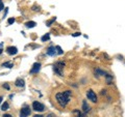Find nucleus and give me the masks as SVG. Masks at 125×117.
<instances>
[{
  "label": "nucleus",
  "instance_id": "obj_1",
  "mask_svg": "<svg viewBox=\"0 0 125 117\" xmlns=\"http://www.w3.org/2000/svg\"><path fill=\"white\" fill-rule=\"evenodd\" d=\"M70 96H71V91L67 90V91H64V92L56 93L55 99H56V102L60 104L62 107H65V106H67V104L69 103Z\"/></svg>",
  "mask_w": 125,
  "mask_h": 117
},
{
  "label": "nucleus",
  "instance_id": "obj_2",
  "mask_svg": "<svg viewBox=\"0 0 125 117\" xmlns=\"http://www.w3.org/2000/svg\"><path fill=\"white\" fill-rule=\"evenodd\" d=\"M65 67V62L62 61H57L53 64V72L57 74L58 76H62V71Z\"/></svg>",
  "mask_w": 125,
  "mask_h": 117
},
{
  "label": "nucleus",
  "instance_id": "obj_3",
  "mask_svg": "<svg viewBox=\"0 0 125 117\" xmlns=\"http://www.w3.org/2000/svg\"><path fill=\"white\" fill-rule=\"evenodd\" d=\"M32 108H33L34 111H38V112H43V111H44V109H45L44 105L41 104L40 102H33Z\"/></svg>",
  "mask_w": 125,
  "mask_h": 117
},
{
  "label": "nucleus",
  "instance_id": "obj_4",
  "mask_svg": "<svg viewBox=\"0 0 125 117\" xmlns=\"http://www.w3.org/2000/svg\"><path fill=\"white\" fill-rule=\"evenodd\" d=\"M87 96L90 100H92L93 103H96L97 102V96H96V93L94 92L93 90H88L87 92Z\"/></svg>",
  "mask_w": 125,
  "mask_h": 117
},
{
  "label": "nucleus",
  "instance_id": "obj_5",
  "mask_svg": "<svg viewBox=\"0 0 125 117\" xmlns=\"http://www.w3.org/2000/svg\"><path fill=\"white\" fill-rule=\"evenodd\" d=\"M30 109L29 107H24L21 109V112H20V117H27L30 114Z\"/></svg>",
  "mask_w": 125,
  "mask_h": 117
},
{
  "label": "nucleus",
  "instance_id": "obj_6",
  "mask_svg": "<svg viewBox=\"0 0 125 117\" xmlns=\"http://www.w3.org/2000/svg\"><path fill=\"white\" fill-rule=\"evenodd\" d=\"M41 68V63L40 62H36L33 65H32V68L30 69V74H37Z\"/></svg>",
  "mask_w": 125,
  "mask_h": 117
},
{
  "label": "nucleus",
  "instance_id": "obj_7",
  "mask_svg": "<svg viewBox=\"0 0 125 117\" xmlns=\"http://www.w3.org/2000/svg\"><path fill=\"white\" fill-rule=\"evenodd\" d=\"M56 49H55V47H49L48 50H47V55H49V56H54V55H56Z\"/></svg>",
  "mask_w": 125,
  "mask_h": 117
},
{
  "label": "nucleus",
  "instance_id": "obj_8",
  "mask_svg": "<svg viewBox=\"0 0 125 117\" xmlns=\"http://www.w3.org/2000/svg\"><path fill=\"white\" fill-rule=\"evenodd\" d=\"M6 52H7V54H10V55H16V54L18 53V49L16 48V47H9V48L6 49Z\"/></svg>",
  "mask_w": 125,
  "mask_h": 117
},
{
  "label": "nucleus",
  "instance_id": "obj_9",
  "mask_svg": "<svg viewBox=\"0 0 125 117\" xmlns=\"http://www.w3.org/2000/svg\"><path fill=\"white\" fill-rule=\"evenodd\" d=\"M15 85H16L17 87H21V88H23V87H24V85H25V82H24V80H23V79L19 78V79L16 80Z\"/></svg>",
  "mask_w": 125,
  "mask_h": 117
},
{
  "label": "nucleus",
  "instance_id": "obj_10",
  "mask_svg": "<svg viewBox=\"0 0 125 117\" xmlns=\"http://www.w3.org/2000/svg\"><path fill=\"white\" fill-rule=\"evenodd\" d=\"M83 110L84 113H88L90 111V106L88 105V103L85 102V100H83Z\"/></svg>",
  "mask_w": 125,
  "mask_h": 117
},
{
  "label": "nucleus",
  "instance_id": "obj_11",
  "mask_svg": "<svg viewBox=\"0 0 125 117\" xmlns=\"http://www.w3.org/2000/svg\"><path fill=\"white\" fill-rule=\"evenodd\" d=\"M95 75L96 76H106V73H105L104 71H101V69L97 68L95 71Z\"/></svg>",
  "mask_w": 125,
  "mask_h": 117
},
{
  "label": "nucleus",
  "instance_id": "obj_12",
  "mask_svg": "<svg viewBox=\"0 0 125 117\" xmlns=\"http://www.w3.org/2000/svg\"><path fill=\"white\" fill-rule=\"evenodd\" d=\"M3 67H7V68H11L14 66V63L11 61H7V62H4V63L2 64Z\"/></svg>",
  "mask_w": 125,
  "mask_h": 117
},
{
  "label": "nucleus",
  "instance_id": "obj_13",
  "mask_svg": "<svg viewBox=\"0 0 125 117\" xmlns=\"http://www.w3.org/2000/svg\"><path fill=\"white\" fill-rule=\"evenodd\" d=\"M36 25H37L36 22H33V21H29V22H27L26 24H25V26L27 27V28H33Z\"/></svg>",
  "mask_w": 125,
  "mask_h": 117
},
{
  "label": "nucleus",
  "instance_id": "obj_14",
  "mask_svg": "<svg viewBox=\"0 0 125 117\" xmlns=\"http://www.w3.org/2000/svg\"><path fill=\"white\" fill-rule=\"evenodd\" d=\"M105 78H106V83H107L108 85H111V84H112V81H113V76H111V75H108V74H106Z\"/></svg>",
  "mask_w": 125,
  "mask_h": 117
},
{
  "label": "nucleus",
  "instance_id": "obj_15",
  "mask_svg": "<svg viewBox=\"0 0 125 117\" xmlns=\"http://www.w3.org/2000/svg\"><path fill=\"white\" fill-rule=\"evenodd\" d=\"M9 107H10V105H9V103H4V104H3L2 105V106H1V110H3V111H6L7 110V109H9Z\"/></svg>",
  "mask_w": 125,
  "mask_h": 117
},
{
  "label": "nucleus",
  "instance_id": "obj_16",
  "mask_svg": "<svg viewBox=\"0 0 125 117\" xmlns=\"http://www.w3.org/2000/svg\"><path fill=\"white\" fill-rule=\"evenodd\" d=\"M55 49H56V53L58 54V55H62V54L64 53V51L62 50V48H61L60 46H56V47H55Z\"/></svg>",
  "mask_w": 125,
  "mask_h": 117
},
{
  "label": "nucleus",
  "instance_id": "obj_17",
  "mask_svg": "<svg viewBox=\"0 0 125 117\" xmlns=\"http://www.w3.org/2000/svg\"><path fill=\"white\" fill-rule=\"evenodd\" d=\"M49 38H50V36H49V34H48V33H47V34H46V35H44V36H42V38H41V40H42V42H45V41H48V40H49Z\"/></svg>",
  "mask_w": 125,
  "mask_h": 117
},
{
  "label": "nucleus",
  "instance_id": "obj_18",
  "mask_svg": "<svg viewBox=\"0 0 125 117\" xmlns=\"http://www.w3.org/2000/svg\"><path fill=\"white\" fill-rule=\"evenodd\" d=\"M55 19H56V18L54 17V18H52V20H50V21H48V22H47V26H50V25H51V23L55 21Z\"/></svg>",
  "mask_w": 125,
  "mask_h": 117
},
{
  "label": "nucleus",
  "instance_id": "obj_19",
  "mask_svg": "<svg viewBox=\"0 0 125 117\" xmlns=\"http://www.w3.org/2000/svg\"><path fill=\"white\" fill-rule=\"evenodd\" d=\"M14 22H15V19H14V18H10V19H9V24H13Z\"/></svg>",
  "mask_w": 125,
  "mask_h": 117
},
{
  "label": "nucleus",
  "instance_id": "obj_20",
  "mask_svg": "<svg viewBox=\"0 0 125 117\" xmlns=\"http://www.w3.org/2000/svg\"><path fill=\"white\" fill-rule=\"evenodd\" d=\"M3 7H4V5H3V2L1 1V0H0V10H2Z\"/></svg>",
  "mask_w": 125,
  "mask_h": 117
},
{
  "label": "nucleus",
  "instance_id": "obj_21",
  "mask_svg": "<svg viewBox=\"0 0 125 117\" xmlns=\"http://www.w3.org/2000/svg\"><path fill=\"white\" fill-rule=\"evenodd\" d=\"M78 113V117H85V115H83V114H81L80 112H77Z\"/></svg>",
  "mask_w": 125,
  "mask_h": 117
},
{
  "label": "nucleus",
  "instance_id": "obj_22",
  "mask_svg": "<svg viewBox=\"0 0 125 117\" xmlns=\"http://www.w3.org/2000/svg\"><path fill=\"white\" fill-rule=\"evenodd\" d=\"M3 87H4L5 89H7V90H9V89H10V86H9V85H7V84H4V85H3Z\"/></svg>",
  "mask_w": 125,
  "mask_h": 117
},
{
  "label": "nucleus",
  "instance_id": "obj_23",
  "mask_svg": "<svg viewBox=\"0 0 125 117\" xmlns=\"http://www.w3.org/2000/svg\"><path fill=\"white\" fill-rule=\"evenodd\" d=\"M79 35H80V33H79V32H77V33H74V34H73V36H79Z\"/></svg>",
  "mask_w": 125,
  "mask_h": 117
},
{
  "label": "nucleus",
  "instance_id": "obj_24",
  "mask_svg": "<svg viewBox=\"0 0 125 117\" xmlns=\"http://www.w3.org/2000/svg\"><path fill=\"white\" fill-rule=\"evenodd\" d=\"M3 117H13V116L10 115V114H5V115H3Z\"/></svg>",
  "mask_w": 125,
  "mask_h": 117
},
{
  "label": "nucleus",
  "instance_id": "obj_25",
  "mask_svg": "<svg viewBox=\"0 0 125 117\" xmlns=\"http://www.w3.org/2000/svg\"><path fill=\"white\" fill-rule=\"evenodd\" d=\"M33 117H43V116L42 115H34Z\"/></svg>",
  "mask_w": 125,
  "mask_h": 117
},
{
  "label": "nucleus",
  "instance_id": "obj_26",
  "mask_svg": "<svg viewBox=\"0 0 125 117\" xmlns=\"http://www.w3.org/2000/svg\"><path fill=\"white\" fill-rule=\"evenodd\" d=\"M48 117H53V115H52V114H49V115H48Z\"/></svg>",
  "mask_w": 125,
  "mask_h": 117
},
{
  "label": "nucleus",
  "instance_id": "obj_27",
  "mask_svg": "<svg viewBox=\"0 0 125 117\" xmlns=\"http://www.w3.org/2000/svg\"><path fill=\"white\" fill-rule=\"evenodd\" d=\"M1 100H2V97L0 96V104H1Z\"/></svg>",
  "mask_w": 125,
  "mask_h": 117
},
{
  "label": "nucleus",
  "instance_id": "obj_28",
  "mask_svg": "<svg viewBox=\"0 0 125 117\" xmlns=\"http://www.w3.org/2000/svg\"><path fill=\"white\" fill-rule=\"evenodd\" d=\"M2 51H3V50H2V49H0V54H1V53H2Z\"/></svg>",
  "mask_w": 125,
  "mask_h": 117
}]
</instances>
